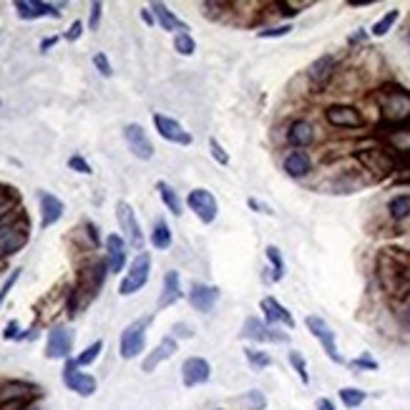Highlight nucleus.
Wrapping results in <instances>:
<instances>
[{
  "mask_svg": "<svg viewBox=\"0 0 410 410\" xmlns=\"http://www.w3.org/2000/svg\"><path fill=\"white\" fill-rule=\"evenodd\" d=\"M378 279H380V287L387 295L405 297L410 292V267L398 255L382 252L378 257Z\"/></svg>",
  "mask_w": 410,
  "mask_h": 410,
  "instance_id": "f257e3e1",
  "label": "nucleus"
},
{
  "mask_svg": "<svg viewBox=\"0 0 410 410\" xmlns=\"http://www.w3.org/2000/svg\"><path fill=\"white\" fill-rule=\"evenodd\" d=\"M28 242V224L20 214H6L0 219V255H16Z\"/></svg>",
  "mask_w": 410,
  "mask_h": 410,
  "instance_id": "f03ea898",
  "label": "nucleus"
},
{
  "mask_svg": "<svg viewBox=\"0 0 410 410\" xmlns=\"http://www.w3.org/2000/svg\"><path fill=\"white\" fill-rule=\"evenodd\" d=\"M380 111L385 116V121H408L410 119V91H403V88H387V91L380 93Z\"/></svg>",
  "mask_w": 410,
  "mask_h": 410,
  "instance_id": "7ed1b4c3",
  "label": "nucleus"
},
{
  "mask_svg": "<svg viewBox=\"0 0 410 410\" xmlns=\"http://www.w3.org/2000/svg\"><path fill=\"white\" fill-rule=\"evenodd\" d=\"M149 270H151L149 252H141V255L131 262V267H128V275L123 277L119 292H121V295H133V292H139V289L146 284V279H149Z\"/></svg>",
  "mask_w": 410,
  "mask_h": 410,
  "instance_id": "20e7f679",
  "label": "nucleus"
},
{
  "mask_svg": "<svg viewBox=\"0 0 410 410\" xmlns=\"http://www.w3.org/2000/svg\"><path fill=\"white\" fill-rule=\"evenodd\" d=\"M146 325H149V320H139V322L128 325L126 330H123L121 335V358L131 360L136 358V355L144 353V345H146Z\"/></svg>",
  "mask_w": 410,
  "mask_h": 410,
  "instance_id": "39448f33",
  "label": "nucleus"
},
{
  "mask_svg": "<svg viewBox=\"0 0 410 410\" xmlns=\"http://www.w3.org/2000/svg\"><path fill=\"white\" fill-rule=\"evenodd\" d=\"M305 322H307V330H310L312 335H315L320 340V345L325 347L327 358L332 360V363H342L340 353H337V345H335V332L330 330V325L325 322L322 318H318V315H310V318H307Z\"/></svg>",
  "mask_w": 410,
  "mask_h": 410,
  "instance_id": "423d86ee",
  "label": "nucleus"
},
{
  "mask_svg": "<svg viewBox=\"0 0 410 410\" xmlns=\"http://www.w3.org/2000/svg\"><path fill=\"white\" fill-rule=\"evenodd\" d=\"M64 382L73 390V393L83 395V398L96 393V378L88 375V373H81V370H78V363H73V360H68V365H66Z\"/></svg>",
  "mask_w": 410,
  "mask_h": 410,
  "instance_id": "0eeeda50",
  "label": "nucleus"
},
{
  "mask_svg": "<svg viewBox=\"0 0 410 410\" xmlns=\"http://www.w3.org/2000/svg\"><path fill=\"white\" fill-rule=\"evenodd\" d=\"M325 119H327L330 126L337 128H360L363 126V114H360L355 106H342L335 104L325 111Z\"/></svg>",
  "mask_w": 410,
  "mask_h": 410,
  "instance_id": "6e6552de",
  "label": "nucleus"
},
{
  "mask_svg": "<svg viewBox=\"0 0 410 410\" xmlns=\"http://www.w3.org/2000/svg\"><path fill=\"white\" fill-rule=\"evenodd\" d=\"M242 337H247V340H255V342H287L289 340L284 332H277V330L267 327V325L262 322V320H257V318H247V320H244Z\"/></svg>",
  "mask_w": 410,
  "mask_h": 410,
  "instance_id": "1a4fd4ad",
  "label": "nucleus"
},
{
  "mask_svg": "<svg viewBox=\"0 0 410 410\" xmlns=\"http://www.w3.org/2000/svg\"><path fill=\"white\" fill-rule=\"evenodd\" d=\"M189 207H191V212L197 214L199 219L204 222V224H209V222L217 219V199H214L212 191L194 189L189 194Z\"/></svg>",
  "mask_w": 410,
  "mask_h": 410,
  "instance_id": "9d476101",
  "label": "nucleus"
},
{
  "mask_svg": "<svg viewBox=\"0 0 410 410\" xmlns=\"http://www.w3.org/2000/svg\"><path fill=\"white\" fill-rule=\"evenodd\" d=\"M116 217H119V224H121V229L128 234V242L139 249L141 244H144V234H141V227H139V222H136V214H133V209L128 207L126 202H119V204H116Z\"/></svg>",
  "mask_w": 410,
  "mask_h": 410,
  "instance_id": "9b49d317",
  "label": "nucleus"
},
{
  "mask_svg": "<svg viewBox=\"0 0 410 410\" xmlns=\"http://www.w3.org/2000/svg\"><path fill=\"white\" fill-rule=\"evenodd\" d=\"M71 347H73V335H71V330H66V327H53L51 332H48L46 358H51V360L68 358Z\"/></svg>",
  "mask_w": 410,
  "mask_h": 410,
  "instance_id": "f8f14e48",
  "label": "nucleus"
},
{
  "mask_svg": "<svg viewBox=\"0 0 410 410\" xmlns=\"http://www.w3.org/2000/svg\"><path fill=\"white\" fill-rule=\"evenodd\" d=\"M154 123H156V131L162 133L167 141H174V144H181V146L191 144V133L184 131V126H181L179 121H174V119H169V116L156 114Z\"/></svg>",
  "mask_w": 410,
  "mask_h": 410,
  "instance_id": "ddd939ff",
  "label": "nucleus"
},
{
  "mask_svg": "<svg viewBox=\"0 0 410 410\" xmlns=\"http://www.w3.org/2000/svg\"><path fill=\"white\" fill-rule=\"evenodd\" d=\"M123 136H126L128 149L133 151V156H139V159H151L154 156V146H151L149 136H146V131L139 123H128L123 128Z\"/></svg>",
  "mask_w": 410,
  "mask_h": 410,
  "instance_id": "4468645a",
  "label": "nucleus"
},
{
  "mask_svg": "<svg viewBox=\"0 0 410 410\" xmlns=\"http://www.w3.org/2000/svg\"><path fill=\"white\" fill-rule=\"evenodd\" d=\"M337 71V58L335 56H320L315 64L310 66L307 76H310V81L315 88H325L330 83V78L335 76Z\"/></svg>",
  "mask_w": 410,
  "mask_h": 410,
  "instance_id": "2eb2a0df",
  "label": "nucleus"
},
{
  "mask_svg": "<svg viewBox=\"0 0 410 410\" xmlns=\"http://www.w3.org/2000/svg\"><path fill=\"white\" fill-rule=\"evenodd\" d=\"M209 375H212V368L204 358H189L181 365V378H184L186 387L202 385V382L209 380Z\"/></svg>",
  "mask_w": 410,
  "mask_h": 410,
  "instance_id": "dca6fc26",
  "label": "nucleus"
},
{
  "mask_svg": "<svg viewBox=\"0 0 410 410\" xmlns=\"http://www.w3.org/2000/svg\"><path fill=\"white\" fill-rule=\"evenodd\" d=\"M358 159L368 171L378 174V176H385V174H390L395 169L393 159H390L385 151H378V149L363 151V154H358Z\"/></svg>",
  "mask_w": 410,
  "mask_h": 410,
  "instance_id": "f3484780",
  "label": "nucleus"
},
{
  "mask_svg": "<svg viewBox=\"0 0 410 410\" xmlns=\"http://www.w3.org/2000/svg\"><path fill=\"white\" fill-rule=\"evenodd\" d=\"M16 11L18 16L23 20H35V18H58L61 13L56 11V6L51 3H41V0H18L16 3Z\"/></svg>",
  "mask_w": 410,
  "mask_h": 410,
  "instance_id": "a211bd4d",
  "label": "nucleus"
},
{
  "mask_svg": "<svg viewBox=\"0 0 410 410\" xmlns=\"http://www.w3.org/2000/svg\"><path fill=\"white\" fill-rule=\"evenodd\" d=\"M219 300V289L217 287H209V284H191V292H189V302L194 305V310L199 312H209Z\"/></svg>",
  "mask_w": 410,
  "mask_h": 410,
  "instance_id": "6ab92c4d",
  "label": "nucleus"
},
{
  "mask_svg": "<svg viewBox=\"0 0 410 410\" xmlns=\"http://www.w3.org/2000/svg\"><path fill=\"white\" fill-rule=\"evenodd\" d=\"M41 212H43L41 227L43 229H48V227H53L61 217H64V202H61L58 197H53V194H46V191H43L41 194Z\"/></svg>",
  "mask_w": 410,
  "mask_h": 410,
  "instance_id": "aec40b11",
  "label": "nucleus"
},
{
  "mask_svg": "<svg viewBox=\"0 0 410 410\" xmlns=\"http://www.w3.org/2000/svg\"><path fill=\"white\" fill-rule=\"evenodd\" d=\"M106 249H109V270L121 272L123 265H126V244H123V239L119 234H109Z\"/></svg>",
  "mask_w": 410,
  "mask_h": 410,
  "instance_id": "412c9836",
  "label": "nucleus"
},
{
  "mask_svg": "<svg viewBox=\"0 0 410 410\" xmlns=\"http://www.w3.org/2000/svg\"><path fill=\"white\" fill-rule=\"evenodd\" d=\"M262 310H265L267 322L270 325L282 322V325H287V327H295V318H292V315H289V312L284 310L275 297H265V300H262Z\"/></svg>",
  "mask_w": 410,
  "mask_h": 410,
  "instance_id": "4be33fe9",
  "label": "nucleus"
},
{
  "mask_svg": "<svg viewBox=\"0 0 410 410\" xmlns=\"http://www.w3.org/2000/svg\"><path fill=\"white\" fill-rule=\"evenodd\" d=\"M174 353H176V340H174V337H164V340L159 342V347L144 360V373H151L154 368H159V365H162L164 360L171 358Z\"/></svg>",
  "mask_w": 410,
  "mask_h": 410,
  "instance_id": "5701e85b",
  "label": "nucleus"
},
{
  "mask_svg": "<svg viewBox=\"0 0 410 410\" xmlns=\"http://www.w3.org/2000/svg\"><path fill=\"white\" fill-rule=\"evenodd\" d=\"M312 169L310 164V156L302 154V151H292V154L284 159V171L289 174V176H295V179H302V176H307Z\"/></svg>",
  "mask_w": 410,
  "mask_h": 410,
  "instance_id": "b1692460",
  "label": "nucleus"
},
{
  "mask_svg": "<svg viewBox=\"0 0 410 410\" xmlns=\"http://www.w3.org/2000/svg\"><path fill=\"white\" fill-rule=\"evenodd\" d=\"M287 141L292 146H310L315 141V128L307 121H295L287 131Z\"/></svg>",
  "mask_w": 410,
  "mask_h": 410,
  "instance_id": "393cba45",
  "label": "nucleus"
},
{
  "mask_svg": "<svg viewBox=\"0 0 410 410\" xmlns=\"http://www.w3.org/2000/svg\"><path fill=\"white\" fill-rule=\"evenodd\" d=\"M181 297V284H179V272H167L164 277V292L162 300H159V307H169Z\"/></svg>",
  "mask_w": 410,
  "mask_h": 410,
  "instance_id": "a878e982",
  "label": "nucleus"
},
{
  "mask_svg": "<svg viewBox=\"0 0 410 410\" xmlns=\"http://www.w3.org/2000/svg\"><path fill=\"white\" fill-rule=\"evenodd\" d=\"M30 393H33V385L28 382H8L0 387V403H18V400L30 398Z\"/></svg>",
  "mask_w": 410,
  "mask_h": 410,
  "instance_id": "bb28decb",
  "label": "nucleus"
},
{
  "mask_svg": "<svg viewBox=\"0 0 410 410\" xmlns=\"http://www.w3.org/2000/svg\"><path fill=\"white\" fill-rule=\"evenodd\" d=\"M151 11H154V16L159 18V23L164 25V30H179V33H184V30H186V25L181 23V20L174 16V13H169L164 3H154V6H151Z\"/></svg>",
  "mask_w": 410,
  "mask_h": 410,
  "instance_id": "cd10ccee",
  "label": "nucleus"
},
{
  "mask_svg": "<svg viewBox=\"0 0 410 410\" xmlns=\"http://www.w3.org/2000/svg\"><path fill=\"white\" fill-rule=\"evenodd\" d=\"M387 212L395 222H403L410 217V194H398L387 202Z\"/></svg>",
  "mask_w": 410,
  "mask_h": 410,
  "instance_id": "c85d7f7f",
  "label": "nucleus"
},
{
  "mask_svg": "<svg viewBox=\"0 0 410 410\" xmlns=\"http://www.w3.org/2000/svg\"><path fill=\"white\" fill-rule=\"evenodd\" d=\"M156 189H159V194H162V199H164V204L169 207V212H174L176 217L181 214V202H179V197H176V191L171 189V186L167 184V181H159L156 184Z\"/></svg>",
  "mask_w": 410,
  "mask_h": 410,
  "instance_id": "c756f323",
  "label": "nucleus"
},
{
  "mask_svg": "<svg viewBox=\"0 0 410 410\" xmlns=\"http://www.w3.org/2000/svg\"><path fill=\"white\" fill-rule=\"evenodd\" d=\"M151 244H154L156 249H167L169 244H171V231H169V227L164 224V222H159V224L154 227V231H151Z\"/></svg>",
  "mask_w": 410,
  "mask_h": 410,
  "instance_id": "7c9ffc66",
  "label": "nucleus"
},
{
  "mask_svg": "<svg viewBox=\"0 0 410 410\" xmlns=\"http://www.w3.org/2000/svg\"><path fill=\"white\" fill-rule=\"evenodd\" d=\"M368 395L360 390V387H342L340 390V400L345 403V408H358V405L365 403Z\"/></svg>",
  "mask_w": 410,
  "mask_h": 410,
  "instance_id": "2f4dec72",
  "label": "nucleus"
},
{
  "mask_svg": "<svg viewBox=\"0 0 410 410\" xmlns=\"http://www.w3.org/2000/svg\"><path fill=\"white\" fill-rule=\"evenodd\" d=\"M387 144L393 146L395 151L410 154V131H393L390 136H387Z\"/></svg>",
  "mask_w": 410,
  "mask_h": 410,
  "instance_id": "473e14b6",
  "label": "nucleus"
},
{
  "mask_svg": "<svg viewBox=\"0 0 410 410\" xmlns=\"http://www.w3.org/2000/svg\"><path fill=\"white\" fill-rule=\"evenodd\" d=\"M239 403L247 405L249 410H265L267 408V400L260 390H249V393H244L242 398H239Z\"/></svg>",
  "mask_w": 410,
  "mask_h": 410,
  "instance_id": "72a5a7b5",
  "label": "nucleus"
},
{
  "mask_svg": "<svg viewBox=\"0 0 410 410\" xmlns=\"http://www.w3.org/2000/svg\"><path fill=\"white\" fill-rule=\"evenodd\" d=\"M395 20H398V11H390L385 18H380V20H378V23L373 25V35H378V38H380V35H385L387 30H390L395 25Z\"/></svg>",
  "mask_w": 410,
  "mask_h": 410,
  "instance_id": "f704fd0d",
  "label": "nucleus"
},
{
  "mask_svg": "<svg viewBox=\"0 0 410 410\" xmlns=\"http://www.w3.org/2000/svg\"><path fill=\"white\" fill-rule=\"evenodd\" d=\"M174 48L181 53V56H191L194 53V38H191L189 33H176V38H174Z\"/></svg>",
  "mask_w": 410,
  "mask_h": 410,
  "instance_id": "c9c22d12",
  "label": "nucleus"
},
{
  "mask_svg": "<svg viewBox=\"0 0 410 410\" xmlns=\"http://www.w3.org/2000/svg\"><path fill=\"white\" fill-rule=\"evenodd\" d=\"M244 355H247L249 365H255V368H270L272 365V358L267 353H262V350H252V347H247Z\"/></svg>",
  "mask_w": 410,
  "mask_h": 410,
  "instance_id": "e433bc0d",
  "label": "nucleus"
},
{
  "mask_svg": "<svg viewBox=\"0 0 410 410\" xmlns=\"http://www.w3.org/2000/svg\"><path fill=\"white\" fill-rule=\"evenodd\" d=\"M289 363H292V368L297 370V375H300V380L307 385V382H310V375H307V363H305V358H302V353L292 350V353H289Z\"/></svg>",
  "mask_w": 410,
  "mask_h": 410,
  "instance_id": "4c0bfd02",
  "label": "nucleus"
},
{
  "mask_svg": "<svg viewBox=\"0 0 410 410\" xmlns=\"http://www.w3.org/2000/svg\"><path fill=\"white\" fill-rule=\"evenodd\" d=\"M267 260H270V265L275 267V279H282L284 262H282V257H279V249L277 247H267Z\"/></svg>",
  "mask_w": 410,
  "mask_h": 410,
  "instance_id": "58836bf2",
  "label": "nucleus"
},
{
  "mask_svg": "<svg viewBox=\"0 0 410 410\" xmlns=\"http://www.w3.org/2000/svg\"><path fill=\"white\" fill-rule=\"evenodd\" d=\"M101 347H104V342H101V340H96V342H93L91 347H86V350H83V353L78 355V360H76V363H78V365H91L93 360L99 358Z\"/></svg>",
  "mask_w": 410,
  "mask_h": 410,
  "instance_id": "ea45409f",
  "label": "nucleus"
},
{
  "mask_svg": "<svg viewBox=\"0 0 410 410\" xmlns=\"http://www.w3.org/2000/svg\"><path fill=\"white\" fill-rule=\"evenodd\" d=\"M18 277H20V270H13L11 275H8V279L3 282V287H0V305L6 302V297H8V292L13 289V284L18 282Z\"/></svg>",
  "mask_w": 410,
  "mask_h": 410,
  "instance_id": "a19ab883",
  "label": "nucleus"
},
{
  "mask_svg": "<svg viewBox=\"0 0 410 410\" xmlns=\"http://www.w3.org/2000/svg\"><path fill=\"white\" fill-rule=\"evenodd\" d=\"M93 66L101 71V76H111V64L104 53H96V56H93Z\"/></svg>",
  "mask_w": 410,
  "mask_h": 410,
  "instance_id": "79ce46f5",
  "label": "nucleus"
},
{
  "mask_svg": "<svg viewBox=\"0 0 410 410\" xmlns=\"http://www.w3.org/2000/svg\"><path fill=\"white\" fill-rule=\"evenodd\" d=\"M289 25H279V28H267V30H260V38H282V35L289 33Z\"/></svg>",
  "mask_w": 410,
  "mask_h": 410,
  "instance_id": "37998d69",
  "label": "nucleus"
},
{
  "mask_svg": "<svg viewBox=\"0 0 410 410\" xmlns=\"http://www.w3.org/2000/svg\"><path fill=\"white\" fill-rule=\"evenodd\" d=\"M68 167L73 169V171H78V174H91V167H88V164L83 162L81 156H71V159H68Z\"/></svg>",
  "mask_w": 410,
  "mask_h": 410,
  "instance_id": "c03bdc74",
  "label": "nucleus"
},
{
  "mask_svg": "<svg viewBox=\"0 0 410 410\" xmlns=\"http://www.w3.org/2000/svg\"><path fill=\"white\" fill-rule=\"evenodd\" d=\"M209 149H212V156H214V159H217V162H219V164H229V156H227L224 154V149H222V146L219 144H217V141H209Z\"/></svg>",
  "mask_w": 410,
  "mask_h": 410,
  "instance_id": "a18cd8bd",
  "label": "nucleus"
},
{
  "mask_svg": "<svg viewBox=\"0 0 410 410\" xmlns=\"http://www.w3.org/2000/svg\"><path fill=\"white\" fill-rule=\"evenodd\" d=\"M99 20H101V3H93V6H91V20H88V28L96 30V28H99Z\"/></svg>",
  "mask_w": 410,
  "mask_h": 410,
  "instance_id": "49530a36",
  "label": "nucleus"
},
{
  "mask_svg": "<svg viewBox=\"0 0 410 410\" xmlns=\"http://www.w3.org/2000/svg\"><path fill=\"white\" fill-rule=\"evenodd\" d=\"M81 30H83V23L81 20H76V23L71 25L68 33H66V41H78V38H81Z\"/></svg>",
  "mask_w": 410,
  "mask_h": 410,
  "instance_id": "de8ad7c7",
  "label": "nucleus"
},
{
  "mask_svg": "<svg viewBox=\"0 0 410 410\" xmlns=\"http://www.w3.org/2000/svg\"><path fill=\"white\" fill-rule=\"evenodd\" d=\"M174 332H176V335H179V337H191V335H194V330H191L189 327V325H174Z\"/></svg>",
  "mask_w": 410,
  "mask_h": 410,
  "instance_id": "09e8293b",
  "label": "nucleus"
},
{
  "mask_svg": "<svg viewBox=\"0 0 410 410\" xmlns=\"http://www.w3.org/2000/svg\"><path fill=\"white\" fill-rule=\"evenodd\" d=\"M353 368H368V370H375V368H378V363H375V360H370V358H360V360H355V363H353Z\"/></svg>",
  "mask_w": 410,
  "mask_h": 410,
  "instance_id": "8fccbe9b",
  "label": "nucleus"
},
{
  "mask_svg": "<svg viewBox=\"0 0 410 410\" xmlns=\"http://www.w3.org/2000/svg\"><path fill=\"white\" fill-rule=\"evenodd\" d=\"M247 204H249V207H252V209H260L262 214H275V212H272L270 207H267V204H260V202H257V199H249Z\"/></svg>",
  "mask_w": 410,
  "mask_h": 410,
  "instance_id": "3c124183",
  "label": "nucleus"
},
{
  "mask_svg": "<svg viewBox=\"0 0 410 410\" xmlns=\"http://www.w3.org/2000/svg\"><path fill=\"white\" fill-rule=\"evenodd\" d=\"M3 337H6V340H13V337H18V322H11L6 327V332H3Z\"/></svg>",
  "mask_w": 410,
  "mask_h": 410,
  "instance_id": "603ef678",
  "label": "nucleus"
},
{
  "mask_svg": "<svg viewBox=\"0 0 410 410\" xmlns=\"http://www.w3.org/2000/svg\"><path fill=\"white\" fill-rule=\"evenodd\" d=\"M318 410H335V405L330 403L327 398H320V400H318Z\"/></svg>",
  "mask_w": 410,
  "mask_h": 410,
  "instance_id": "864d4df0",
  "label": "nucleus"
},
{
  "mask_svg": "<svg viewBox=\"0 0 410 410\" xmlns=\"http://www.w3.org/2000/svg\"><path fill=\"white\" fill-rule=\"evenodd\" d=\"M6 204H8V191H6V189H0V209L6 207Z\"/></svg>",
  "mask_w": 410,
  "mask_h": 410,
  "instance_id": "5fc2aeb1",
  "label": "nucleus"
},
{
  "mask_svg": "<svg viewBox=\"0 0 410 410\" xmlns=\"http://www.w3.org/2000/svg\"><path fill=\"white\" fill-rule=\"evenodd\" d=\"M51 46H56V38H46V41L41 43L43 51H48V48H51Z\"/></svg>",
  "mask_w": 410,
  "mask_h": 410,
  "instance_id": "6e6d98bb",
  "label": "nucleus"
},
{
  "mask_svg": "<svg viewBox=\"0 0 410 410\" xmlns=\"http://www.w3.org/2000/svg\"><path fill=\"white\" fill-rule=\"evenodd\" d=\"M144 20H146V23H149V25H151V23H154V18H151V16H149V11H144Z\"/></svg>",
  "mask_w": 410,
  "mask_h": 410,
  "instance_id": "4d7b16f0",
  "label": "nucleus"
},
{
  "mask_svg": "<svg viewBox=\"0 0 410 410\" xmlns=\"http://www.w3.org/2000/svg\"><path fill=\"white\" fill-rule=\"evenodd\" d=\"M400 181H410V169L405 174H400Z\"/></svg>",
  "mask_w": 410,
  "mask_h": 410,
  "instance_id": "13d9d810",
  "label": "nucleus"
},
{
  "mask_svg": "<svg viewBox=\"0 0 410 410\" xmlns=\"http://www.w3.org/2000/svg\"><path fill=\"white\" fill-rule=\"evenodd\" d=\"M408 43H410V33H408Z\"/></svg>",
  "mask_w": 410,
  "mask_h": 410,
  "instance_id": "bf43d9fd",
  "label": "nucleus"
}]
</instances>
